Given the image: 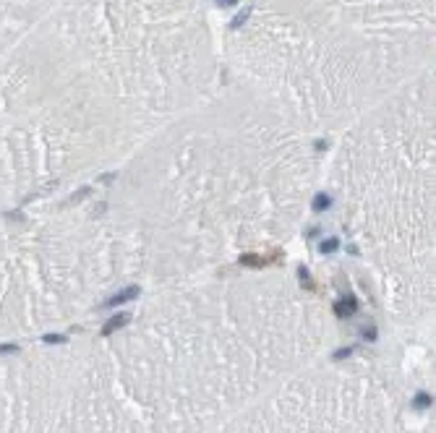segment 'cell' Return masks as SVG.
Wrapping results in <instances>:
<instances>
[{
  "label": "cell",
  "instance_id": "obj_1",
  "mask_svg": "<svg viewBox=\"0 0 436 433\" xmlns=\"http://www.w3.org/2000/svg\"><path fill=\"white\" fill-rule=\"evenodd\" d=\"M16 350H19L16 345H3V347H0V355H3V352H16Z\"/></svg>",
  "mask_w": 436,
  "mask_h": 433
}]
</instances>
